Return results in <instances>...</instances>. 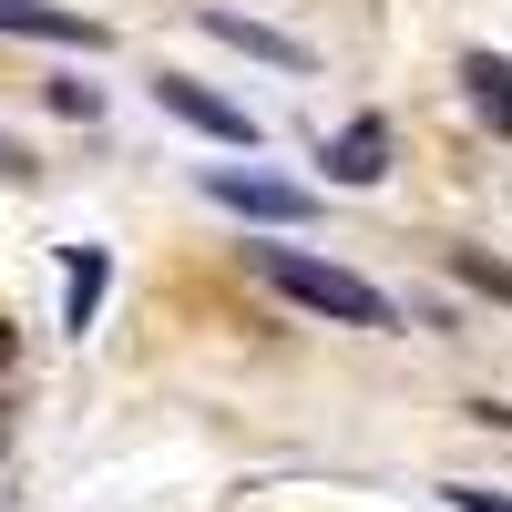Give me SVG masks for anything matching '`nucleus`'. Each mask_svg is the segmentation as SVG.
<instances>
[{"label":"nucleus","mask_w":512,"mask_h":512,"mask_svg":"<svg viewBox=\"0 0 512 512\" xmlns=\"http://www.w3.org/2000/svg\"><path fill=\"white\" fill-rule=\"evenodd\" d=\"M103 287H113V256H103V246H72V277H62V328H72V338L103 318Z\"/></svg>","instance_id":"nucleus-7"},{"label":"nucleus","mask_w":512,"mask_h":512,"mask_svg":"<svg viewBox=\"0 0 512 512\" xmlns=\"http://www.w3.org/2000/svg\"><path fill=\"white\" fill-rule=\"evenodd\" d=\"M0 31L11 41H62V52H103V21H82V11H52V0H0Z\"/></svg>","instance_id":"nucleus-5"},{"label":"nucleus","mask_w":512,"mask_h":512,"mask_svg":"<svg viewBox=\"0 0 512 512\" xmlns=\"http://www.w3.org/2000/svg\"><path fill=\"white\" fill-rule=\"evenodd\" d=\"M0 175H21V154H11V144H0Z\"/></svg>","instance_id":"nucleus-11"},{"label":"nucleus","mask_w":512,"mask_h":512,"mask_svg":"<svg viewBox=\"0 0 512 512\" xmlns=\"http://www.w3.org/2000/svg\"><path fill=\"white\" fill-rule=\"evenodd\" d=\"M205 195H216V205H236V216H256V226H308V216H318V195H308V185L236 175V164H205Z\"/></svg>","instance_id":"nucleus-3"},{"label":"nucleus","mask_w":512,"mask_h":512,"mask_svg":"<svg viewBox=\"0 0 512 512\" xmlns=\"http://www.w3.org/2000/svg\"><path fill=\"white\" fill-rule=\"evenodd\" d=\"M256 277H267L287 308H308V318H338V328H390L400 308L379 297L369 277L349 267H328V256H297V246H256Z\"/></svg>","instance_id":"nucleus-1"},{"label":"nucleus","mask_w":512,"mask_h":512,"mask_svg":"<svg viewBox=\"0 0 512 512\" xmlns=\"http://www.w3.org/2000/svg\"><path fill=\"white\" fill-rule=\"evenodd\" d=\"M451 512H512V492H482V482H451Z\"/></svg>","instance_id":"nucleus-10"},{"label":"nucleus","mask_w":512,"mask_h":512,"mask_svg":"<svg viewBox=\"0 0 512 512\" xmlns=\"http://www.w3.org/2000/svg\"><path fill=\"white\" fill-rule=\"evenodd\" d=\"M154 103L175 113V123H195L205 144H236V154H256V113H246V103H226V93H205L195 72H164V82H154Z\"/></svg>","instance_id":"nucleus-2"},{"label":"nucleus","mask_w":512,"mask_h":512,"mask_svg":"<svg viewBox=\"0 0 512 512\" xmlns=\"http://www.w3.org/2000/svg\"><path fill=\"white\" fill-rule=\"evenodd\" d=\"M216 41H236V52H256V62H277V72H308V41L297 31H277V21H246V11H226V0H205L195 11Z\"/></svg>","instance_id":"nucleus-4"},{"label":"nucleus","mask_w":512,"mask_h":512,"mask_svg":"<svg viewBox=\"0 0 512 512\" xmlns=\"http://www.w3.org/2000/svg\"><path fill=\"white\" fill-rule=\"evenodd\" d=\"M461 82H472V103H482V123H492V134H512V62L472 52V62H461Z\"/></svg>","instance_id":"nucleus-8"},{"label":"nucleus","mask_w":512,"mask_h":512,"mask_svg":"<svg viewBox=\"0 0 512 512\" xmlns=\"http://www.w3.org/2000/svg\"><path fill=\"white\" fill-rule=\"evenodd\" d=\"M451 277H461V287H482V297H502V308H512V267H502V256H482V246H451Z\"/></svg>","instance_id":"nucleus-9"},{"label":"nucleus","mask_w":512,"mask_h":512,"mask_svg":"<svg viewBox=\"0 0 512 512\" xmlns=\"http://www.w3.org/2000/svg\"><path fill=\"white\" fill-rule=\"evenodd\" d=\"M328 175L338 185H379V175H390V123H379V113L338 123V134H328Z\"/></svg>","instance_id":"nucleus-6"}]
</instances>
